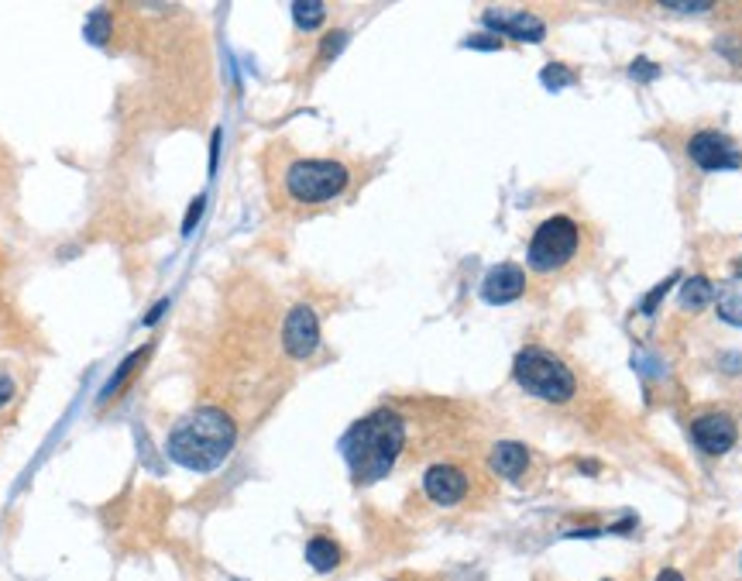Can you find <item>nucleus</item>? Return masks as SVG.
Wrapping results in <instances>:
<instances>
[{"instance_id":"obj_15","label":"nucleus","mask_w":742,"mask_h":581,"mask_svg":"<svg viewBox=\"0 0 742 581\" xmlns=\"http://www.w3.org/2000/svg\"><path fill=\"white\" fill-rule=\"evenodd\" d=\"M712 300H715V286L705 276H691L681 286V306H684V310H701V306H708Z\"/></svg>"},{"instance_id":"obj_17","label":"nucleus","mask_w":742,"mask_h":581,"mask_svg":"<svg viewBox=\"0 0 742 581\" xmlns=\"http://www.w3.org/2000/svg\"><path fill=\"white\" fill-rule=\"evenodd\" d=\"M148 348H152V344H145V348H141L138 355L124 361V365H121V372L114 375V382H110V386H107V392H104V396H100V403H104V399H110V396H117V392H121V386H124V382H128V379H134V372H138V365H141V361L148 358Z\"/></svg>"},{"instance_id":"obj_14","label":"nucleus","mask_w":742,"mask_h":581,"mask_svg":"<svg viewBox=\"0 0 742 581\" xmlns=\"http://www.w3.org/2000/svg\"><path fill=\"white\" fill-rule=\"evenodd\" d=\"M715 300H718V317L725 324L742 327V276L729 279L722 289H715Z\"/></svg>"},{"instance_id":"obj_18","label":"nucleus","mask_w":742,"mask_h":581,"mask_svg":"<svg viewBox=\"0 0 742 581\" xmlns=\"http://www.w3.org/2000/svg\"><path fill=\"white\" fill-rule=\"evenodd\" d=\"M574 83V76H571V69L567 66H547L543 69V86L547 90H560V86H571Z\"/></svg>"},{"instance_id":"obj_3","label":"nucleus","mask_w":742,"mask_h":581,"mask_svg":"<svg viewBox=\"0 0 742 581\" xmlns=\"http://www.w3.org/2000/svg\"><path fill=\"white\" fill-rule=\"evenodd\" d=\"M238 444V420L217 403H200L169 430V458L193 471H213Z\"/></svg>"},{"instance_id":"obj_22","label":"nucleus","mask_w":742,"mask_h":581,"mask_svg":"<svg viewBox=\"0 0 742 581\" xmlns=\"http://www.w3.org/2000/svg\"><path fill=\"white\" fill-rule=\"evenodd\" d=\"M657 73H660V69L653 66V62H646V59H636L633 62V76H639V80H653Z\"/></svg>"},{"instance_id":"obj_8","label":"nucleus","mask_w":742,"mask_h":581,"mask_svg":"<svg viewBox=\"0 0 742 581\" xmlns=\"http://www.w3.org/2000/svg\"><path fill=\"white\" fill-rule=\"evenodd\" d=\"M688 155L698 169L705 172H722V169H739L742 166V152L739 145L722 131H698L688 141Z\"/></svg>"},{"instance_id":"obj_23","label":"nucleus","mask_w":742,"mask_h":581,"mask_svg":"<svg viewBox=\"0 0 742 581\" xmlns=\"http://www.w3.org/2000/svg\"><path fill=\"white\" fill-rule=\"evenodd\" d=\"M471 49H502V38H471Z\"/></svg>"},{"instance_id":"obj_4","label":"nucleus","mask_w":742,"mask_h":581,"mask_svg":"<svg viewBox=\"0 0 742 581\" xmlns=\"http://www.w3.org/2000/svg\"><path fill=\"white\" fill-rule=\"evenodd\" d=\"M512 379L519 382V389H526L530 396L543 399V403H571L578 396V375L560 361L554 351L526 344L512 361Z\"/></svg>"},{"instance_id":"obj_13","label":"nucleus","mask_w":742,"mask_h":581,"mask_svg":"<svg viewBox=\"0 0 742 581\" xmlns=\"http://www.w3.org/2000/svg\"><path fill=\"white\" fill-rule=\"evenodd\" d=\"M344 561V551L341 544H337L334 537H327V533H317V537L306 540V564H310L313 571H320V575H330V571H337Z\"/></svg>"},{"instance_id":"obj_5","label":"nucleus","mask_w":742,"mask_h":581,"mask_svg":"<svg viewBox=\"0 0 742 581\" xmlns=\"http://www.w3.org/2000/svg\"><path fill=\"white\" fill-rule=\"evenodd\" d=\"M581 248V227L571 217L557 214L550 221H543L533 231L530 238V251H526V265L536 272V276H554L564 265L574 262Z\"/></svg>"},{"instance_id":"obj_21","label":"nucleus","mask_w":742,"mask_h":581,"mask_svg":"<svg viewBox=\"0 0 742 581\" xmlns=\"http://www.w3.org/2000/svg\"><path fill=\"white\" fill-rule=\"evenodd\" d=\"M674 282H677L674 276H670L667 282H660V286H657V289H653V293H650V300L643 303V313H653V306H657V303L663 300V293H667V289L674 286Z\"/></svg>"},{"instance_id":"obj_12","label":"nucleus","mask_w":742,"mask_h":581,"mask_svg":"<svg viewBox=\"0 0 742 581\" xmlns=\"http://www.w3.org/2000/svg\"><path fill=\"white\" fill-rule=\"evenodd\" d=\"M530 465H533V454L516 441H499L488 451V468L499 478H509V482H519V478L530 471Z\"/></svg>"},{"instance_id":"obj_27","label":"nucleus","mask_w":742,"mask_h":581,"mask_svg":"<svg viewBox=\"0 0 742 581\" xmlns=\"http://www.w3.org/2000/svg\"><path fill=\"white\" fill-rule=\"evenodd\" d=\"M605 581H609V578H605Z\"/></svg>"},{"instance_id":"obj_11","label":"nucleus","mask_w":742,"mask_h":581,"mask_svg":"<svg viewBox=\"0 0 742 581\" xmlns=\"http://www.w3.org/2000/svg\"><path fill=\"white\" fill-rule=\"evenodd\" d=\"M485 25L499 35H509L516 42H543L547 38V25H543L536 14H499L485 11Z\"/></svg>"},{"instance_id":"obj_1","label":"nucleus","mask_w":742,"mask_h":581,"mask_svg":"<svg viewBox=\"0 0 742 581\" xmlns=\"http://www.w3.org/2000/svg\"><path fill=\"white\" fill-rule=\"evenodd\" d=\"M268 196L275 210L310 214L330 207L354 190V169L341 159H306V155H279V148L265 152Z\"/></svg>"},{"instance_id":"obj_19","label":"nucleus","mask_w":742,"mask_h":581,"mask_svg":"<svg viewBox=\"0 0 742 581\" xmlns=\"http://www.w3.org/2000/svg\"><path fill=\"white\" fill-rule=\"evenodd\" d=\"M663 11H677V14H708V11H712V4H708V0H698V4H677V0H667V4H663Z\"/></svg>"},{"instance_id":"obj_2","label":"nucleus","mask_w":742,"mask_h":581,"mask_svg":"<svg viewBox=\"0 0 742 581\" xmlns=\"http://www.w3.org/2000/svg\"><path fill=\"white\" fill-rule=\"evenodd\" d=\"M406 444H409V420L396 406H378L368 416H361L341 441L351 482L358 489L382 482L399 465Z\"/></svg>"},{"instance_id":"obj_20","label":"nucleus","mask_w":742,"mask_h":581,"mask_svg":"<svg viewBox=\"0 0 742 581\" xmlns=\"http://www.w3.org/2000/svg\"><path fill=\"white\" fill-rule=\"evenodd\" d=\"M14 396H18V386H14V379H11V375L0 372V410H4V406H11Z\"/></svg>"},{"instance_id":"obj_7","label":"nucleus","mask_w":742,"mask_h":581,"mask_svg":"<svg viewBox=\"0 0 742 581\" xmlns=\"http://www.w3.org/2000/svg\"><path fill=\"white\" fill-rule=\"evenodd\" d=\"M320 348V320L317 313L310 310L306 303L292 306L286 313V320H282V351L292 358V361H306L313 358Z\"/></svg>"},{"instance_id":"obj_26","label":"nucleus","mask_w":742,"mask_h":581,"mask_svg":"<svg viewBox=\"0 0 742 581\" xmlns=\"http://www.w3.org/2000/svg\"><path fill=\"white\" fill-rule=\"evenodd\" d=\"M389 581H406V578H389Z\"/></svg>"},{"instance_id":"obj_16","label":"nucleus","mask_w":742,"mask_h":581,"mask_svg":"<svg viewBox=\"0 0 742 581\" xmlns=\"http://www.w3.org/2000/svg\"><path fill=\"white\" fill-rule=\"evenodd\" d=\"M292 18H296V25L303 31H313L327 18V4H320V0H299V4H292Z\"/></svg>"},{"instance_id":"obj_24","label":"nucleus","mask_w":742,"mask_h":581,"mask_svg":"<svg viewBox=\"0 0 742 581\" xmlns=\"http://www.w3.org/2000/svg\"><path fill=\"white\" fill-rule=\"evenodd\" d=\"M657 581H684V575H681V571H674V568H663L657 575Z\"/></svg>"},{"instance_id":"obj_25","label":"nucleus","mask_w":742,"mask_h":581,"mask_svg":"<svg viewBox=\"0 0 742 581\" xmlns=\"http://www.w3.org/2000/svg\"><path fill=\"white\" fill-rule=\"evenodd\" d=\"M736 269H739V276H742V258H739V265H736Z\"/></svg>"},{"instance_id":"obj_6","label":"nucleus","mask_w":742,"mask_h":581,"mask_svg":"<svg viewBox=\"0 0 742 581\" xmlns=\"http://www.w3.org/2000/svg\"><path fill=\"white\" fill-rule=\"evenodd\" d=\"M481 489L478 475L468 465H457V461H437L423 471L420 492L430 506L437 509H461L468 502H475Z\"/></svg>"},{"instance_id":"obj_9","label":"nucleus","mask_w":742,"mask_h":581,"mask_svg":"<svg viewBox=\"0 0 742 581\" xmlns=\"http://www.w3.org/2000/svg\"><path fill=\"white\" fill-rule=\"evenodd\" d=\"M736 420L725 413H705L691 423V441L708 454V458H718V454L732 451L736 447Z\"/></svg>"},{"instance_id":"obj_10","label":"nucleus","mask_w":742,"mask_h":581,"mask_svg":"<svg viewBox=\"0 0 742 581\" xmlns=\"http://www.w3.org/2000/svg\"><path fill=\"white\" fill-rule=\"evenodd\" d=\"M526 293V269L516 262H502L481 282V300L485 303H512Z\"/></svg>"}]
</instances>
